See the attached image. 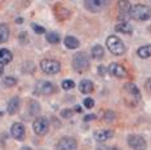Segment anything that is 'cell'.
<instances>
[{
  "mask_svg": "<svg viewBox=\"0 0 151 150\" xmlns=\"http://www.w3.org/2000/svg\"><path fill=\"white\" fill-rule=\"evenodd\" d=\"M19 107H21V98H19L18 96H16V97H12L11 100H9L8 106H6V110H8V114L14 115V114L18 112Z\"/></svg>",
  "mask_w": 151,
  "mask_h": 150,
  "instance_id": "5bb4252c",
  "label": "cell"
},
{
  "mask_svg": "<svg viewBox=\"0 0 151 150\" xmlns=\"http://www.w3.org/2000/svg\"><path fill=\"white\" fill-rule=\"evenodd\" d=\"M109 150H120V149H118V148H111V149H109Z\"/></svg>",
  "mask_w": 151,
  "mask_h": 150,
  "instance_id": "8d00e7d4",
  "label": "cell"
},
{
  "mask_svg": "<svg viewBox=\"0 0 151 150\" xmlns=\"http://www.w3.org/2000/svg\"><path fill=\"white\" fill-rule=\"evenodd\" d=\"M65 45L68 49H76L80 45V42L75 36H66L65 38Z\"/></svg>",
  "mask_w": 151,
  "mask_h": 150,
  "instance_id": "ac0fdd59",
  "label": "cell"
},
{
  "mask_svg": "<svg viewBox=\"0 0 151 150\" xmlns=\"http://www.w3.org/2000/svg\"><path fill=\"white\" fill-rule=\"evenodd\" d=\"M93 89H94V86H93V83H92L91 80L84 79V80H81L80 83H79V91H80L81 93H84V94L92 93Z\"/></svg>",
  "mask_w": 151,
  "mask_h": 150,
  "instance_id": "2e32d148",
  "label": "cell"
},
{
  "mask_svg": "<svg viewBox=\"0 0 151 150\" xmlns=\"http://www.w3.org/2000/svg\"><path fill=\"white\" fill-rule=\"evenodd\" d=\"M107 71L112 75V76L118 78V79H125V78H128V71H127L125 67L122 66L120 63H116V62L110 63L109 67H107Z\"/></svg>",
  "mask_w": 151,
  "mask_h": 150,
  "instance_id": "9c48e42d",
  "label": "cell"
},
{
  "mask_svg": "<svg viewBox=\"0 0 151 150\" xmlns=\"http://www.w3.org/2000/svg\"><path fill=\"white\" fill-rule=\"evenodd\" d=\"M115 118H116V115H115V112H114V111H111V110L105 111V114H104V120H105V122L112 123V122L115 120Z\"/></svg>",
  "mask_w": 151,
  "mask_h": 150,
  "instance_id": "d4e9b609",
  "label": "cell"
},
{
  "mask_svg": "<svg viewBox=\"0 0 151 150\" xmlns=\"http://www.w3.org/2000/svg\"><path fill=\"white\" fill-rule=\"evenodd\" d=\"M89 67V57L84 52H78L73 57V69L78 73H83Z\"/></svg>",
  "mask_w": 151,
  "mask_h": 150,
  "instance_id": "277c9868",
  "label": "cell"
},
{
  "mask_svg": "<svg viewBox=\"0 0 151 150\" xmlns=\"http://www.w3.org/2000/svg\"><path fill=\"white\" fill-rule=\"evenodd\" d=\"M106 45H107L109 50L115 56H122V54L125 53V44L123 43L122 39H119L118 36L115 35H110L107 39H106Z\"/></svg>",
  "mask_w": 151,
  "mask_h": 150,
  "instance_id": "7a4b0ae2",
  "label": "cell"
},
{
  "mask_svg": "<svg viewBox=\"0 0 151 150\" xmlns=\"http://www.w3.org/2000/svg\"><path fill=\"white\" fill-rule=\"evenodd\" d=\"M3 84H4L5 87H14L17 84V79L13 76H5L4 80H3Z\"/></svg>",
  "mask_w": 151,
  "mask_h": 150,
  "instance_id": "484cf974",
  "label": "cell"
},
{
  "mask_svg": "<svg viewBox=\"0 0 151 150\" xmlns=\"http://www.w3.org/2000/svg\"><path fill=\"white\" fill-rule=\"evenodd\" d=\"M96 119H97L96 114H88L84 117V122H92V120H96Z\"/></svg>",
  "mask_w": 151,
  "mask_h": 150,
  "instance_id": "d6a6232c",
  "label": "cell"
},
{
  "mask_svg": "<svg viewBox=\"0 0 151 150\" xmlns=\"http://www.w3.org/2000/svg\"><path fill=\"white\" fill-rule=\"evenodd\" d=\"M31 27H32V30L36 34H44V32H45V27L37 25V23H31Z\"/></svg>",
  "mask_w": 151,
  "mask_h": 150,
  "instance_id": "f1b7e54d",
  "label": "cell"
},
{
  "mask_svg": "<svg viewBox=\"0 0 151 150\" xmlns=\"http://www.w3.org/2000/svg\"><path fill=\"white\" fill-rule=\"evenodd\" d=\"M74 114V111L71 110V109H63V110H61V117L65 118V119H68L71 118Z\"/></svg>",
  "mask_w": 151,
  "mask_h": 150,
  "instance_id": "f546056e",
  "label": "cell"
},
{
  "mask_svg": "<svg viewBox=\"0 0 151 150\" xmlns=\"http://www.w3.org/2000/svg\"><path fill=\"white\" fill-rule=\"evenodd\" d=\"M74 87H75V83H74L73 80L66 79V80H63V81H62V88H63V89L68 91V89H73Z\"/></svg>",
  "mask_w": 151,
  "mask_h": 150,
  "instance_id": "83f0119b",
  "label": "cell"
},
{
  "mask_svg": "<svg viewBox=\"0 0 151 150\" xmlns=\"http://www.w3.org/2000/svg\"><path fill=\"white\" fill-rule=\"evenodd\" d=\"M56 89H57V87L48 80H37L35 87H34L35 93L42 94V96H49V94L54 93Z\"/></svg>",
  "mask_w": 151,
  "mask_h": 150,
  "instance_id": "5b68a950",
  "label": "cell"
},
{
  "mask_svg": "<svg viewBox=\"0 0 151 150\" xmlns=\"http://www.w3.org/2000/svg\"><path fill=\"white\" fill-rule=\"evenodd\" d=\"M23 71H25V73H29V74L34 73V71H35V63L26 62L25 65H23Z\"/></svg>",
  "mask_w": 151,
  "mask_h": 150,
  "instance_id": "4316f807",
  "label": "cell"
},
{
  "mask_svg": "<svg viewBox=\"0 0 151 150\" xmlns=\"http://www.w3.org/2000/svg\"><path fill=\"white\" fill-rule=\"evenodd\" d=\"M145 86H146V89L151 92V78H150V79L146 81V84H145Z\"/></svg>",
  "mask_w": 151,
  "mask_h": 150,
  "instance_id": "836d02e7",
  "label": "cell"
},
{
  "mask_svg": "<svg viewBox=\"0 0 151 150\" xmlns=\"http://www.w3.org/2000/svg\"><path fill=\"white\" fill-rule=\"evenodd\" d=\"M127 142L133 150H146L147 148L146 140L141 135H129L127 138Z\"/></svg>",
  "mask_w": 151,
  "mask_h": 150,
  "instance_id": "ba28073f",
  "label": "cell"
},
{
  "mask_svg": "<svg viewBox=\"0 0 151 150\" xmlns=\"http://www.w3.org/2000/svg\"><path fill=\"white\" fill-rule=\"evenodd\" d=\"M45 38H47V40H48V42H49L50 44H57V43H60V35H58L57 32H54V31L48 32Z\"/></svg>",
  "mask_w": 151,
  "mask_h": 150,
  "instance_id": "cb8c5ba5",
  "label": "cell"
},
{
  "mask_svg": "<svg viewBox=\"0 0 151 150\" xmlns=\"http://www.w3.org/2000/svg\"><path fill=\"white\" fill-rule=\"evenodd\" d=\"M93 136L98 142H104V141H107L109 138H111L114 136V132L111 129H99V131L94 132Z\"/></svg>",
  "mask_w": 151,
  "mask_h": 150,
  "instance_id": "9a60e30c",
  "label": "cell"
},
{
  "mask_svg": "<svg viewBox=\"0 0 151 150\" xmlns=\"http://www.w3.org/2000/svg\"><path fill=\"white\" fill-rule=\"evenodd\" d=\"M141 98H142L141 92L134 83H125L123 86V100L128 106H137Z\"/></svg>",
  "mask_w": 151,
  "mask_h": 150,
  "instance_id": "6da1fadb",
  "label": "cell"
},
{
  "mask_svg": "<svg viewBox=\"0 0 151 150\" xmlns=\"http://www.w3.org/2000/svg\"><path fill=\"white\" fill-rule=\"evenodd\" d=\"M78 142L73 137H62L56 145V150H76Z\"/></svg>",
  "mask_w": 151,
  "mask_h": 150,
  "instance_id": "30bf717a",
  "label": "cell"
},
{
  "mask_svg": "<svg viewBox=\"0 0 151 150\" xmlns=\"http://www.w3.org/2000/svg\"><path fill=\"white\" fill-rule=\"evenodd\" d=\"M21 150H31V148H27L26 146V148H21Z\"/></svg>",
  "mask_w": 151,
  "mask_h": 150,
  "instance_id": "d590c367",
  "label": "cell"
},
{
  "mask_svg": "<svg viewBox=\"0 0 151 150\" xmlns=\"http://www.w3.org/2000/svg\"><path fill=\"white\" fill-rule=\"evenodd\" d=\"M9 38V27L6 25H0V44L5 43Z\"/></svg>",
  "mask_w": 151,
  "mask_h": 150,
  "instance_id": "7402d4cb",
  "label": "cell"
},
{
  "mask_svg": "<svg viewBox=\"0 0 151 150\" xmlns=\"http://www.w3.org/2000/svg\"><path fill=\"white\" fill-rule=\"evenodd\" d=\"M83 105L87 109H92V107L94 106V100H93V98H91V97H87V98H84Z\"/></svg>",
  "mask_w": 151,
  "mask_h": 150,
  "instance_id": "4dcf8cb0",
  "label": "cell"
},
{
  "mask_svg": "<svg viewBox=\"0 0 151 150\" xmlns=\"http://www.w3.org/2000/svg\"><path fill=\"white\" fill-rule=\"evenodd\" d=\"M91 54L94 60H101V58H104V56H105V49L102 48L101 45H94L91 50Z\"/></svg>",
  "mask_w": 151,
  "mask_h": 150,
  "instance_id": "44dd1931",
  "label": "cell"
},
{
  "mask_svg": "<svg viewBox=\"0 0 151 150\" xmlns=\"http://www.w3.org/2000/svg\"><path fill=\"white\" fill-rule=\"evenodd\" d=\"M115 31L122 32V34H132L133 27L130 26L128 22H120L115 26Z\"/></svg>",
  "mask_w": 151,
  "mask_h": 150,
  "instance_id": "d6986e66",
  "label": "cell"
},
{
  "mask_svg": "<svg viewBox=\"0 0 151 150\" xmlns=\"http://www.w3.org/2000/svg\"><path fill=\"white\" fill-rule=\"evenodd\" d=\"M40 69H42L45 74H49V75H54V74H58L61 71V63L60 61H56V60H43L40 62Z\"/></svg>",
  "mask_w": 151,
  "mask_h": 150,
  "instance_id": "8992f818",
  "label": "cell"
},
{
  "mask_svg": "<svg viewBox=\"0 0 151 150\" xmlns=\"http://www.w3.org/2000/svg\"><path fill=\"white\" fill-rule=\"evenodd\" d=\"M13 60V54L8 49H0V65H6Z\"/></svg>",
  "mask_w": 151,
  "mask_h": 150,
  "instance_id": "e0dca14e",
  "label": "cell"
},
{
  "mask_svg": "<svg viewBox=\"0 0 151 150\" xmlns=\"http://www.w3.org/2000/svg\"><path fill=\"white\" fill-rule=\"evenodd\" d=\"M84 5L91 12H101L109 5V1H104V0H97V1L96 0H88V1L84 3Z\"/></svg>",
  "mask_w": 151,
  "mask_h": 150,
  "instance_id": "7c38bea8",
  "label": "cell"
},
{
  "mask_svg": "<svg viewBox=\"0 0 151 150\" xmlns=\"http://www.w3.org/2000/svg\"><path fill=\"white\" fill-rule=\"evenodd\" d=\"M32 128H34V132H35L37 136L47 135L48 131H49V120H48L45 117L37 118L32 123Z\"/></svg>",
  "mask_w": 151,
  "mask_h": 150,
  "instance_id": "52a82bcc",
  "label": "cell"
},
{
  "mask_svg": "<svg viewBox=\"0 0 151 150\" xmlns=\"http://www.w3.org/2000/svg\"><path fill=\"white\" fill-rule=\"evenodd\" d=\"M130 17L137 21H147L151 18V8L143 4H136L130 9Z\"/></svg>",
  "mask_w": 151,
  "mask_h": 150,
  "instance_id": "3957f363",
  "label": "cell"
},
{
  "mask_svg": "<svg viewBox=\"0 0 151 150\" xmlns=\"http://www.w3.org/2000/svg\"><path fill=\"white\" fill-rule=\"evenodd\" d=\"M29 110H30V114H31V115H37L40 112V110H42V107H40L39 102L35 101V100H32V101H30Z\"/></svg>",
  "mask_w": 151,
  "mask_h": 150,
  "instance_id": "603a6c76",
  "label": "cell"
},
{
  "mask_svg": "<svg viewBox=\"0 0 151 150\" xmlns=\"http://www.w3.org/2000/svg\"><path fill=\"white\" fill-rule=\"evenodd\" d=\"M137 54L141 57V58L146 60L151 57V44H147V45H142L139 47L138 50H137Z\"/></svg>",
  "mask_w": 151,
  "mask_h": 150,
  "instance_id": "ffe728a7",
  "label": "cell"
},
{
  "mask_svg": "<svg viewBox=\"0 0 151 150\" xmlns=\"http://www.w3.org/2000/svg\"><path fill=\"white\" fill-rule=\"evenodd\" d=\"M97 70H98V74L101 75V76H105V75L107 74V67H105L104 65H99L97 67Z\"/></svg>",
  "mask_w": 151,
  "mask_h": 150,
  "instance_id": "1f68e13d",
  "label": "cell"
},
{
  "mask_svg": "<svg viewBox=\"0 0 151 150\" xmlns=\"http://www.w3.org/2000/svg\"><path fill=\"white\" fill-rule=\"evenodd\" d=\"M11 135L16 140H23L26 135V128L22 123H14L11 127Z\"/></svg>",
  "mask_w": 151,
  "mask_h": 150,
  "instance_id": "4fadbf2b",
  "label": "cell"
},
{
  "mask_svg": "<svg viewBox=\"0 0 151 150\" xmlns=\"http://www.w3.org/2000/svg\"><path fill=\"white\" fill-rule=\"evenodd\" d=\"M118 6H119L118 18L122 22H128V19L130 18V9H132L130 3L129 1H119Z\"/></svg>",
  "mask_w": 151,
  "mask_h": 150,
  "instance_id": "8fae6325",
  "label": "cell"
},
{
  "mask_svg": "<svg viewBox=\"0 0 151 150\" xmlns=\"http://www.w3.org/2000/svg\"><path fill=\"white\" fill-rule=\"evenodd\" d=\"M74 111H76V112H81L83 110H81V106H79V105H76V106L74 107Z\"/></svg>",
  "mask_w": 151,
  "mask_h": 150,
  "instance_id": "e575fe53",
  "label": "cell"
}]
</instances>
